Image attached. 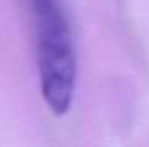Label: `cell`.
Instances as JSON below:
<instances>
[{"mask_svg": "<svg viewBox=\"0 0 149 147\" xmlns=\"http://www.w3.org/2000/svg\"><path fill=\"white\" fill-rule=\"evenodd\" d=\"M37 37V64L42 97L57 116L66 114L76 87L73 35L59 0H28Z\"/></svg>", "mask_w": 149, "mask_h": 147, "instance_id": "cell-1", "label": "cell"}]
</instances>
